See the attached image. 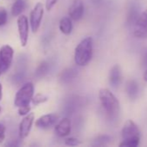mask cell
Returning <instances> with one entry per match:
<instances>
[{
  "label": "cell",
  "mask_w": 147,
  "mask_h": 147,
  "mask_svg": "<svg viewBox=\"0 0 147 147\" xmlns=\"http://www.w3.org/2000/svg\"><path fill=\"white\" fill-rule=\"evenodd\" d=\"M99 99L101 106L112 121L118 120L120 113V102L108 89H101L99 91Z\"/></svg>",
  "instance_id": "cell-1"
},
{
  "label": "cell",
  "mask_w": 147,
  "mask_h": 147,
  "mask_svg": "<svg viewBox=\"0 0 147 147\" xmlns=\"http://www.w3.org/2000/svg\"><path fill=\"white\" fill-rule=\"evenodd\" d=\"M94 40L92 37H86L81 40L75 49V63L78 66H86L93 58Z\"/></svg>",
  "instance_id": "cell-2"
},
{
  "label": "cell",
  "mask_w": 147,
  "mask_h": 147,
  "mask_svg": "<svg viewBox=\"0 0 147 147\" xmlns=\"http://www.w3.org/2000/svg\"><path fill=\"white\" fill-rule=\"evenodd\" d=\"M35 87L32 82H27L17 90L14 98V106L16 108L29 105L34 96Z\"/></svg>",
  "instance_id": "cell-3"
},
{
  "label": "cell",
  "mask_w": 147,
  "mask_h": 147,
  "mask_svg": "<svg viewBox=\"0 0 147 147\" xmlns=\"http://www.w3.org/2000/svg\"><path fill=\"white\" fill-rule=\"evenodd\" d=\"M44 15V6L41 2L36 3L29 15V27L33 33H36L41 26Z\"/></svg>",
  "instance_id": "cell-4"
},
{
  "label": "cell",
  "mask_w": 147,
  "mask_h": 147,
  "mask_svg": "<svg viewBox=\"0 0 147 147\" xmlns=\"http://www.w3.org/2000/svg\"><path fill=\"white\" fill-rule=\"evenodd\" d=\"M17 23V30L20 44L23 47H26L29 40V19L24 15H20L17 16L16 20Z\"/></svg>",
  "instance_id": "cell-5"
},
{
  "label": "cell",
  "mask_w": 147,
  "mask_h": 147,
  "mask_svg": "<svg viewBox=\"0 0 147 147\" xmlns=\"http://www.w3.org/2000/svg\"><path fill=\"white\" fill-rule=\"evenodd\" d=\"M14 50L10 45H3L0 48V68L2 72H5L12 63Z\"/></svg>",
  "instance_id": "cell-6"
},
{
  "label": "cell",
  "mask_w": 147,
  "mask_h": 147,
  "mask_svg": "<svg viewBox=\"0 0 147 147\" xmlns=\"http://www.w3.org/2000/svg\"><path fill=\"white\" fill-rule=\"evenodd\" d=\"M133 34L139 39L147 38V9L135 20Z\"/></svg>",
  "instance_id": "cell-7"
},
{
  "label": "cell",
  "mask_w": 147,
  "mask_h": 147,
  "mask_svg": "<svg viewBox=\"0 0 147 147\" xmlns=\"http://www.w3.org/2000/svg\"><path fill=\"white\" fill-rule=\"evenodd\" d=\"M34 121H35V115L33 113H29L28 115L23 116L18 127V134H19L20 139L23 140L29 136L31 131Z\"/></svg>",
  "instance_id": "cell-8"
},
{
  "label": "cell",
  "mask_w": 147,
  "mask_h": 147,
  "mask_svg": "<svg viewBox=\"0 0 147 147\" xmlns=\"http://www.w3.org/2000/svg\"><path fill=\"white\" fill-rule=\"evenodd\" d=\"M121 135L123 140H128V139H133V138H140V131L138 127V126L132 121L128 120L125 122L122 131H121Z\"/></svg>",
  "instance_id": "cell-9"
},
{
  "label": "cell",
  "mask_w": 147,
  "mask_h": 147,
  "mask_svg": "<svg viewBox=\"0 0 147 147\" xmlns=\"http://www.w3.org/2000/svg\"><path fill=\"white\" fill-rule=\"evenodd\" d=\"M58 121V115L55 114H48L44 115L41 117H39L36 122L35 125L37 128L40 129H49L52 127H54L56 122Z\"/></svg>",
  "instance_id": "cell-10"
},
{
  "label": "cell",
  "mask_w": 147,
  "mask_h": 147,
  "mask_svg": "<svg viewBox=\"0 0 147 147\" xmlns=\"http://www.w3.org/2000/svg\"><path fill=\"white\" fill-rule=\"evenodd\" d=\"M55 127V133L60 138H64L69 135L71 133L72 123L71 120L68 117H64L62 120L58 121Z\"/></svg>",
  "instance_id": "cell-11"
},
{
  "label": "cell",
  "mask_w": 147,
  "mask_h": 147,
  "mask_svg": "<svg viewBox=\"0 0 147 147\" xmlns=\"http://www.w3.org/2000/svg\"><path fill=\"white\" fill-rule=\"evenodd\" d=\"M84 15V4L81 0H75L68 10V16L72 21H80Z\"/></svg>",
  "instance_id": "cell-12"
},
{
  "label": "cell",
  "mask_w": 147,
  "mask_h": 147,
  "mask_svg": "<svg viewBox=\"0 0 147 147\" xmlns=\"http://www.w3.org/2000/svg\"><path fill=\"white\" fill-rule=\"evenodd\" d=\"M122 82V72L120 66L115 65L109 72V83L113 88H118Z\"/></svg>",
  "instance_id": "cell-13"
},
{
  "label": "cell",
  "mask_w": 147,
  "mask_h": 147,
  "mask_svg": "<svg viewBox=\"0 0 147 147\" xmlns=\"http://www.w3.org/2000/svg\"><path fill=\"white\" fill-rule=\"evenodd\" d=\"M59 29L60 31L65 34L68 35L72 33L73 30V22L69 16H64L62 17L59 22Z\"/></svg>",
  "instance_id": "cell-14"
},
{
  "label": "cell",
  "mask_w": 147,
  "mask_h": 147,
  "mask_svg": "<svg viewBox=\"0 0 147 147\" xmlns=\"http://www.w3.org/2000/svg\"><path fill=\"white\" fill-rule=\"evenodd\" d=\"M27 6L26 0H15L11 6V15L13 16H18L22 15V13L25 10Z\"/></svg>",
  "instance_id": "cell-15"
},
{
  "label": "cell",
  "mask_w": 147,
  "mask_h": 147,
  "mask_svg": "<svg viewBox=\"0 0 147 147\" xmlns=\"http://www.w3.org/2000/svg\"><path fill=\"white\" fill-rule=\"evenodd\" d=\"M126 90L128 97L132 100H134L137 98L139 94V85L134 80H130L126 84Z\"/></svg>",
  "instance_id": "cell-16"
},
{
  "label": "cell",
  "mask_w": 147,
  "mask_h": 147,
  "mask_svg": "<svg viewBox=\"0 0 147 147\" xmlns=\"http://www.w3.org/2000/svg\"><path fill=\"white\" fill-rule=\"evenodd\" d=\"M48 71H49V64L46 61H42L36 68L35 75L38 78H43L48 73Z\"/></svg>",
  "instance_id": "cell-17"
},
{
  "label": "cell",
  "mask_w": 147,
  "mask_h": 147,
  "mask_svg": "<svg viewBox=\"0 0 147 147\" xmlns=\"http://www.w3.org/2000/svg\"><path fill=\"white\" fill-rule=\"evenodd\" d=\"M48 100H49V97L46 95H44L42 93H37V94L34 95L31 102L35 106H37V105H40L42 103L46 102Z\"/></svg>",
  "instance_id": "cell-18"
},
{
  "label": "cell",
  "mask_w": 147,
  "mask_h": 147,
  "mask_svg": "<svg viewBox=\"0 0 147 147\" xmlns=\"http://www.w3.org/2000/svg\"><path fill=\"white\" fill-rule=\"evenodd\" d=\"M140 138H133L128 140H123V141L120 144L121 147H137L139 145Z\"/></svg>",
  "instance_id": "cell-19"
},
{
  "label": "cell",
  "mask_w": 147,
  "mask_h": 147,
  "mask_svg": "<svg viewBox=\"0 0 147 147\" xmlns=\"http://www.w3.org/2000/svg\"><path fill=\"white\" fill-rule=\"evenodd\" d=\"M8 21V13L3 7H0V27L4 26Z\"/></svg>",
  "instance_id": "cell-20"
},
{
  "label": "cell",
  "mask_w": 147,
  "mask_h": 147,
  "mask_svg": "<svg viewBox=\"0 0 147 147\" xmlns=\"http://www.w3.org/2000/svg\"><path fill=\"white\" fill-rule=\"evenodd\" d=\"M81 144V141L74 137L68 138L65 140V145L68 146H80Z\"/></svg>",
  "instance_id": "cell-21"
},
{
  "label": "cell",
  "mask_w": 147,
  "mask_h": 147,
  "mask_svg": "<svg viewBox=\"0 0 147 147\" xmlns=\"http://www.w3.org/2000/svg\"><path fill=\"white\" fill-rule=\"evenodd\" d=\"M17 109H18V115L20 116H24V115H28L29 113H30V110H31V107L29 105L22 106Z\"/></svg>",
  "instance_id": "cell-22"
},
{
  "label": "cell",
  "mask_w": 147,
  "mask_h": 147,
  "mask_svg": "<svg viewBox=\"0 0 147 147\" xmlns=\"http://www.w3.org/2000/svg\"><path fill=\"white\" fill-rule=\"evenodd\" d=\"M111 138L107 135H101L100 136L98 139H97V142H98V145H101V146H104V145H107L109 141H110Z\"/></svg>",
  "instance_id": "cell-23"
},
{
  "label": "cell",
  "mask_w": 147,
  "mask_h": 147,
  "mask_svg": "<svg viewBox=\"0 0 147 147\" xmlns=\"http://www.w3.org/2000/svg\"><path fill=\"white\" fill-rule=\"evenodd\" d=\"M58 1L59 0H46V2H45V9L48 11H50L55 7V5L58 3Z\"/></svg>",
  "instance_id": "cell-24"
},
{
  "label": "cell",
  "mask_w": 147,
  "mask_h": 147,
  "mask_svg": "<svg viewBox=\"0 0 147 147\" xmlns=\"http://www.w3.org/2000/svg\"><path fill=\"white\" fill-rule=\"evenodd\" d=\"M5 126L3 124L0 123V144L5 139Z\"/></svg>",
  "instance_id": "cell-25"
},
{
  "label": "cell",
  "mask_w": 147,
  "mask_h": 147,
  "mask_svg": "<svg viewBox=\"0 0 147 147\" xmlns=\"http://www.w3.org/2000/svg\"><path fill=\"white\" fill-rule=\"evenodd\" d=\"M2 98H3V85L0 83V102L2 101Z\"/></svg>",
  "instance_id": "cell-26"
},
{
  "label": "cell",
  "mask_w": 147,
  "mask_h": 147,
  "mask_svg": "<svg viewBox=\"0 0 147 147\" xmlns=\"http://www.w3.org/2000/svg\"><path fill=\"white\" fill-rule=\"evenodd\" d=\"M144 80L147 82V70L145 71V73H144Z\"/></svg>",
  "instance_id": "cell-27"
},
{
  "label": "cell",
  "mask_w": 147,
  "mask_h": 147,
  "mask_svg": "<svg viewBox=\"0 0 147 147\" xmlns=\"http://www.w3.org/2000/svg\"><path fill=\"white\" fill-rule=\"evenodd\" d=\"M2 73H3V72H2V71H1V68H0V76L2 75Z\"/></svg>",
  "instance_id": "cell-28"
},
{
  "label": "cell",
  "mask_w": 147,
  "mask_h": 147,
  "mask_svg": "<svg viewBox=\"0 0 147 147\" xmlns=\"http://www.w3.org/2000/svg\"><path fill=\"white\" fill-rule=\"evenodd\" d=\"M146 64H147V55H146Z\"/></svg>",
  "instance_id": "cell-29"
},
{
  "label": "cell",
  "mask_w": 147,
  "mask_h": 147,
  "mask_svg": "<svg viewBox=\"0 0 147 147\" xmlns=\"http://www.w3.org/2000/svg\"><path fill=\"white\" fill-rule=\"evenodd\" d=\"M1 110H2V109H1V107H0V113H1Z\"/></svg>",
  "instance_id": "cell-30"
}]
</instances>
